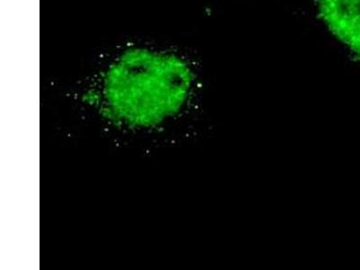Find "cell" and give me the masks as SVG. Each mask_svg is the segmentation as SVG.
Returning <instances> with one entry per match:
<instances>
[{"label": "cell", "mask_w": 360, "mask_h": 270, "mask_svg": "<svg viewBox=\"0 0 360 270\" xmlns=\"http://www.w3.org/2000/svg\"><path fill=\"white\" fill-rule=\"evenodd\" d=\"M79 86L77 99L105 124L147 134L188 114L199 77L194 63L175 48L127 41L99 56Z\"/></svg>", "instance_id": "cell-1"}, {"label": "cell", "mask_w": 360, "mask_h": 270, "mask_svg": "<svg viewBox=\"0 0 360 270\" xmlns=\"http://www.w3.org/2000/svg\"><path fill=\"white\" fill-rule=\"evenodd\" d=\"M315 14L334 40L360 63V0H311Z\"/></svg>", "instance_id": "cell-2"}]
</instances>
